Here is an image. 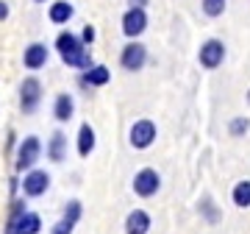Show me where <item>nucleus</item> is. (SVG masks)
<instances>
[{"instance_id":"f257e3e1","label":"nucleus","mask_w":250,"mask_h":234,"mask_svg":"<svg viewBox=\"0 0 250 234\" xmlns=\"http://www.w3.org/2000/svg\"><path fill=\"white\" fill-rule=\"evenodd\" d=\"M56 53L62 56V62L72 70H89L95 67V59H92L89 47L81 42V34H72V31H59L56 36Z\"/></svg>"},{"instance_id":"f03ea898","label":"nucleus","mask_w":250,"mask_h":234,"mask_svg":"<svg viewBox=\"0 0 250 234\" xmlns=\"http://www.w3.org/2000/svg\"><path fill=\"white\" fill-rule=\"evenodd\" d=\"M3 234H42V217L28 209V198H14L9 204Z\"/></svg>"},{"instance_id":"7ed1b4c3","label":"nucleus","mask_w":250,"mask_h":234,"mask_svg":"<svg viewBox=\"0 0 250 234\" xmlns=\"http://www.w3.org/2000/svg\"><path fill=\"white\" fill-rule=\"evenodd\" d=\"M42 140L36 134H28L17 142V151H14V173L17 176H25L36 167V162L42 159Z\"/></svg>"},{"instance_id":"20e7f679","label":"nucleus","mask_w":250,"mask_h":234,"mask_svg":"<svg viewBox=\"0 0 250 234\" xmlns=\"http://www.w3.org/2000/svg\"><path fill=\"white\" fill-rule=\"evenodd\" d=\"M42 98H45V87H42V81H39L36 75L22 78V84H20V112L28 115V117L36 115L39 106H42Z\"/></svg>"},{"instance_id":"39448f33","label":"nucleus","mask_w":250,"mask_h":234,"mask_svg":"<svg viewBox=\"0 0 250 234\" xmlns=\"http://www.w3.org/2000/svg\"><path fill=\"white\" fill-rule=\"evenodd\" d=\"M131 189H134L136 198H153V195H159L161 173L156 170V167H142V170H136L134 181H131Z\"/></svg>"},{"instance_id":"423d86ee","label":"nucleus","mask_w":250,"mask_h":234,"mask_svg":"<svg viewBox=\"0 0 250 234\" xmlns=\"http://www.w3.org/2000/svg\"><path fill=\"white\" fill-rule=\"evenodd\" d=\"M156 137H159V128L153 120L142 117V120H134V126L128 128V142L134 151H147L153 142H156Z\"/></svg>"},{"instance_id":"0eeeda50","label":"nucleus","mask_w":250,"mask_h":234,"mask_svg":"<svg viewBox=\"0 0 250 234\" xmlns=\"http://www.w3.org/2000/svg\"><path fill=\"white\" fill-rule=\"evenodd\" d=\"M225 56H228L225 42L223 39H217V36H211V39H206L203 45H200V50H197V62H200L203 70H217V67L225 62Z\"/></svg>"},{"instance_id":"6e6552de","label":"nucleus","mask_w":250,"mask_h":234,"mask_svg":"<svg viewBox=\"0 0 250 234\" xmlns=\"http://www.w3.org/2000/svg\"><path fill=\"white\" fill-rule=\"evenodd\" d=\"M147 9H128L123 14V23H120V28H123V34L128 42H134V39H139V36L147 31Z\"/></svg>"},{"instance_id":"1a4fd4ad","label":"nucleus","mask_w":250,"mask_h":234,"mask_svg":"<svg viewBox=\"0 0 250 234\" xmlns=\"http://www.w3.org/2000/svg\"><path fill=\"white\" fill-rule=\"evenodd\" d=\"M50 189V173L42 167H34L22 176V198H42Z\"/></svg>"},{"instance_id":"9d476101","label":"nucleus","mask_w":250,"mask_h":234,"mask_svg":"<svg viewBox=\"0 0 250 234\" xmlns=\"http://www.w3.org/2000/svg\"><path fill=\"white\" fill-rule=\"evenodd\" d=\"M120 64H123V70H128V72H139L145 64H147V47H145L139 39L128 42V45L120 50Z\"/></svg>"},{"instance_id":"9b49d317","label":"nucleus","mask_w":250,"mask_h":234,"mask_svg":"<svg viewBox=\"0 0 250 234\" xmlns=\"http://www.w3.org/2000/svg\"><path fill=\"white\" fill-rule=\"evenodd\" d=\"M47 59H50V47L45 45V42H31V45L22 50V67L25 70H42L47 64Z\"/></svg>"},{"instance_id":"f8f14e48","label":"nucleus","mask_w":250,"mask_h":234,"mask_svg":"<svg viewBox=\"0 0 250 234\" xmlns=\"http://www.w3.org/2000/svg\"><path fill=\"white\" fill-rule=\"evenodd\" d=\"M45 156L53 164H62L67 159V134H64L62 128H56L53 134H50V140L45 145Z\"/></svg>"},{"instance_id":"ddd939ff","label":"nucleus","mask_w":250,"mask_h":234,"mask_svg":"<svg viewBox=\"0 0 250 234\" xmlns=\"http://www.w3.org/2000/svg\"><path fill=\"white\" fill-rule=\"evenodd\" d=\"M153 217L145 209H131L125 217V234H150Z\"/></svg>"},{"instance_id":"4468645a","label":"nucleus","mask_w":250,"mask_h":234,"mask_svg":"<svg viewBox=\"0 0 250 234\" xmlns=\"http://www.w3.org/2000/svg\"><path fill=\"white\" fill-rule=\"evenodd\" d=\"M108 81H111V70L106 64H95V67H89V70H83L78 75L81 87H106Z\"/></svg>"},{"instance_id":"2eb2a0df","label":"nucleus","mask_w":250,"mask_h":234,"mask_svg":"<svg viewBox=\"0 0 250 234\" xmlns=\"http://www.w3.org/2000/svg\"><path fill=\"white\" fill-rule=\"evenodd\" d=\"M95 145H98V134H95V128L89 123H81L78 126V140H75V151H78L81 159H89V153L95 151Z\"/></svg>"},{"instance_id":"dca6fc26","label":"nucleus","mask_w":250,"mask_h":234,"mask_svg":"<svg viewBox=\"0 0 250 234\" xmlns=\"http://www.w3.org/2000/svg\"><path fill=\"white\" fill-rule=\"evenodd\" d=\"M72 17H75V6H72L70 0H53L47 6V20L53 25H67Z\"/></svg>"},{"instance_id":"f3484780","label":"nucleus","mask_w":250,"mask_h":234,"mask_svg":"<svg viewBox=\"0 0 250 234\" xmlns=\"http://www.w3.org/2000/svg\"><path fill=\"white\" fill-rule=\"evenodd\" d=\"M72 115H75V98L70 92H59L53 100V117L56 123H70Z\"/></svg>"},{"instance_id":"a211bd4d","label":"nucleus","mask_w":250,"mask_h":234,"mask_svg":"<svg viewBox=\"0 0 250 234\" xmlns=\"http://www.w3.org/2000/svg\"><path fill=\"white\" fill-rule=\"evenodd\" d=\"M197 215L203 217L208 226H217L223 220V209L217 207V201L211 195H200V201H197Z\"/></svg>"},{"instance_id":"6ab92c4d","label":"nucleus","mask_w":250,"mask_h":234,"mask_svg":"<svg viewBox=\"0 0 250 234\" xmlns=\"http://www.w3.org/2000/svg\"><path fill=\"white\" fill-rule=\"evenodd\" d=\"M231 201L236 209H250V179H239L231 189Z\"/></svg>"},{"instance_id":"aec40b11","label":"nucleus","mask_w":250,"mask_h":234,"mask_svg":"<svg viewBox=\"0 0 250 234\" xmlns=\"http://www.w3.org/2000/svg\"><path fill=\"white\" fill-rule=\"evenodd\" d=\"M200 9H203L206 17L217 20V17H223V14H225V9H228V0H200Z\"/></svg>"},{"instance_id":"412c9836","label":"nucleus","mask_w":250,"mask_h":234,"mask_svg":"<svg viewBox=\"0 0 250 234\" xmlns=\"http://www.w3.org/2000/svg\"><path fill=\"white\" fill-rule=\"evenodd\" d=\"M62 217H67L70 223L78 226V220L83 217V204H81L78 198H70L67 204H64V215H62Z\"/></svg>"},{"instance_id":"4be33fe9","label":"nucleus","mask_w":250,"mask_h":234,"mask_svg":"<svg viewBox=\"0 0 250 234\" xmlns=\"http://www.w3.org/2000/svg\"><path fill=\"white\" fill-rule=\"evenodd\" d=\"M250 131V117L239 115V117H231V123H228V134L231 137H245Z\"/></svg>"},{"instance_id":"5701e85b","label":"nucleus","mask_w":250,"mask_h":234,"mask_svg":"<svg viewBox=\"0 0 250 234\" xmlns=\"http://www.w3.org/2000/svg\"><path fill=\"white\" fill-rule=\"evenodd\" d=\"M72 232H75V223H70L67 217H59L50 229V234H72Z\"/></svg>"},{"instance_id":"b1692460","label":"nucleus","mask_w":250,"mask_h":234,"mask_svg":"<svg viewBox=\"0 0 250 234\" xmlns=\"http://www.w3.org/2000/svg\"><path fill=\"white\" fill-rule=\"evenodd\" d=\"M95 36H98L95 25H83V28H81V42H83L86 47H92V42H95Z\"/></svg>"},{"instance_id":"393cba45","label":"nucleus","mask_w":250,"mask_h":234,"mask_svg":"<svg viewBox=\"0 0 250 234\" xmlns=\"http://www.w3.org/2000/svg\"><path fill=\"white\" fill-rule=\"evenodd\" d=\"M9 14H11L9 3H6V0H0V23H3V20H9Z\"/></svg>"},{"instance_id":"a878e982","label":"nucleus","mask_w":250,"mask_h":234,"mask_svg":"<svg viewBox=\"0 0 250 234\" xmlns=\"http://www.w3.org/2000/svg\"><path fill=\"white\" fill-rule=\"evenodd\" d=\"M150 0H128V9H147Z\"/></svg>"},{"instance_id":"bb28decb","label":"nucleus","mask_w":250,"mask_h":234,"mask_svg":"<svg viewBox=\"0 0 250 234\" xmlns=\"http://www.w3.org/2000/svg\"><path fill=\"white\" fill-rule=\"evenodd\" d=\"M14 142H17V134H14V131H9V140H6V153H11Z\"/></svg>"},{"instance_id":"cd10ccee","label":"nucleus","mask_w":250,"mask_h":234,"mask_svg":"<svg viewBox=\"0 0 250 234\" xmlns=\"http://www.w3.org/2000/svg\"><path fill=\"white\" fill-rule=\"evenodd\" d=\"M34 3H47V0H34Z\"/></svg>"},{"instance_id":"c85d7f7f","label":"nucleus","mask_w":250,"mask_h":234,"mask_svg":"<svg viewBox=\"0 0 250 234\" xmlns=\"http://www.w3.org/2000/svg\"><path fill=\"white\" fill-rule=\"evenodd\" d=\"M248 103H250V90H248Z\"/></svg>"}]
</instances>
